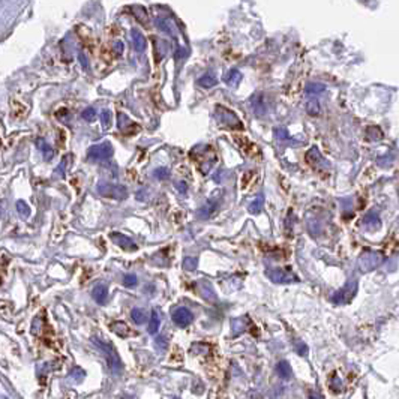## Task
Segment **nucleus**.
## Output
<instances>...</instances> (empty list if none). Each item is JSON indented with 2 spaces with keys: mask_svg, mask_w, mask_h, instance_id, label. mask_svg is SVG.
Segmentation results:
<instances>
[{
  "mask_svg": "<svg viewBox=\"0 0 399 399\" xmlns=\"http://www.w3.org/2000/svg\"><path fill=\"white\" fill-rule=\"evenodd\" d=\"M263 206H264V197H263V195H258L257 198L251 203L248 210H250V213H252V215H258V213L263 210Z\"/></svg>",
  "mask_w": 399,
  "mask_h": 399,
  "instance_id": "obj_25",
  "label": "nucleus"
},
{
  "mask_svg": "<svg viewBox=\"0 0 399 399\" xmlns=\"http://www.w3.org/2000/svg\"><path fill=\"white\" fill-rule=\"evenodd\" d=\"M131 36H132V42H134V48L137 53H143L147 47V41L144 38V35L141 32H138L137 29H134L131 32Z\"/></svg>",
  "mask_w": 399,
  "mask_h": 399,
  "instance_id": "obj_12",
  "label": "nucleus"
},
{
  "mask_svg": "<svg viewBox=\"0 0 399 399\" xmlns=\"http://www.w3.org/2000/svg\"><path fill=\"white\" fill-rule=\"evenodd\" d=\"M111 330H113L114 333H117L119 336H128V335H129L128 326H126L125 323H120V321L113 323V325H111Z\"/></svg>",
  "mask_w": 399,
  "mask_h": 399,
  "instance_id": "obj_30",
  "label": "nucleus"
},
{
  "mask_svg": "<svg viewBox=\"0 0 399 399\" xmlns=\"http://www.w3.org/2000/svg\"><path fill=\"white\" fill-rule=\"evenodd\" d=\"M306 113L309 116H318L320 113V104L317 99H309L306 102Z\"/></svg>",
  "mask_w": 399,
  "mask_h": 399,
  "instance_id": "obj_29",
  "label": "nucleus"
},
{
  "mask_svg": "<svg viewBox=\"0 0 399 399\" xmlns=\"http://www.w3.org/2000/svg\"><path fill=\"white\" fill-rule=\"evenodd\" d=\"M266 276H269L270 281H273L276 284H291V282H297V276L285 269H279V267H272L266 270Z\"/></svg>",
  "mask_w": 399,
  "mask_h": 399,
  "instance_id": "obj_7",
  "label": "nucleus"
},
{
  "mask_svg": "<svg viewBox=\"0 0 399 399\" xmlns=\"http://www.w3.org/2000/svg\"><path fill=\"white\" fill-rule=\"evenodd\" d=\"M197 84L203 89H212L218 84V78L212 72H207V74L201 75L198 80H197Z\"/></svg>",
  "mask_w": 399,
  "mask_h": 399,
  "instance_id": "obj_15",
  "label": "nucleus"
},
{
  "mask_svg": "<svg viewBox=\"0 0 399 399\" xmlns=\"http://www.w3.org/2000/svg\"><path fill=\"white\" fill-rule=\"evenodd\" d=\"M306 161H308L309 164H312V165H317L318 162L323 161V158H321V155H320V152H318L317 147H312V149L306 153Z\"/></svg>",
  "mask_w": 399,
  "mask_h": 399,
  "instance_id": "obj_27",
  "label": "nucleus"
},
{
  "mask_svg": "<svg viewBox=\"0 0 399 399\" xmlns=\"http://www.w3.org/2000/svg\"><path fill=\"white\" fill-rule=\"evenodd\" d=\"M356 294H357V279L351 278L341 290H338L332 296V302L336 305H348L350 302L356 297Z\"/></svg>",
  "mask_w": 399,
  "mask_h": 399,
  "instance_id": "obj_3",
  "label": "nucleus"
},
{
  "mask_svg": "<svg viewBox=\"0 0 399 399\" xmlns=\"http://www.w3.org/2000/svg\"><path fill=\"white\" fill-rule=\"evenodd\" d=\"M192 320H194V315H192V312L188 308H177L173 312V321L179 327L189 326L192 323Z\"/></svg>",
  "mask_w": 399,
  "mask_h": 399,
  "instance_id": "obj_9",
  "label": "nucleus"
},
{
  "mask_svg": "<svg viewBox=\"0 0 399 399\" xmlns=\"http://www.w3.org/2000/svg\"><path fill=\"white\" fill-rule=\"evenodd\" d=\"M114 53H116L117 56H120V54L123 53V42L117 41V42L114 44Z\"/></svg>",
  "mask_w": 399,
  "mask_h": 399,
  "instance_id": "obj_40",
  "label": "nucleus"
},
{
  "mask_svg": "<svg viewBox=\"0 0 399 399\" xmlns=\"http://www.w3.org/2000/svg\"><path fill=\"white\" fill-rule=\"evenodd\" d=\"M330 387L333 392H341L342 390V381L338 375H333L332 380H330Z\"/></svg>",
  "mask_w": 399,
  "mask_h": 399,
  "instance_id": "obj_35",
  "label": "nucleus"
},
{
  "mask_svg": "<svg viewBox=\"0 0 399 399\" xmlns=\"http://www.w3.org/2000/svg\"><path fill=\"white\" fill-rule=\"evenodd\" d=\"M101 120H102L104 128H110V125H111V113L108 110H104L101 113Z\"/></svg>",
  "mask_w": 399,
  "mask_h": 399,
  "instance_id": "obj_38",
  "label": "nucleus"
},
{
  "mask_svg": "<svg viewBox=\"0 0 399 399\" xmlns=\"http://www.w3.org/2000/svg\"><path fill=\"white\" fill-rule=\"evenodd\" d=\"M276 372L282 380H290L293 377V369H291L290 363L285 362V360H282L276 365Z\"/></svg>",
  "mask_w": 399,
  "mask_h": 399,
  "instance_id": "obj_17",
  "label": "nucleus"
},
{
  "mask_svg": "<svg viewBox=\"0 0 399 399\" xmlns=\"http://www.w3.org/2000/svg\"><path fill=\"white\" fill-rule=\"evenodd\" d=\"M245 325H246V321H245V318H234L233 321H231V327H233V336H237V335H240L242 332H245Z\"/></svg>",
  "mask_w": 399,
  "mask_h": 399,
  "instance_id": "obj_28",
  "label": "nucleus"
},
{
  "mask_svg": "<svg viewBox=\"0 0 399 399\" xmlns=\"http://www.w3.org/2000/svg\"><path fill=\"white\" fill-rule=\"evenodd\" d=\"M386 257L381 252L377 251H365L362 252V255L357 260V267L362 273H368L375 270L378 266H381L384 263Z\"/></svg>",
  "mask_w": 399,
  "mask_h": 399,
  "instance_id": "obj_2",
  "label": "nucleus"
},
{
  "mask_svg": "<svg viewBox=\"0 0 399 399\" xmlns=\"http://www.w3.org/2000/svg\"><path fill=\"white\" fill-rule=\"evenodd\" d=\"M36 147L38 149L41 150L42 152V155H44V159L45 161H50L51 158L54 156V150H53V147L51 146H48V143H45L44 140H36Z\"/></svg>",
  "mask_w": 399,
  "mask_h": 399,
  "instance_id": "obj_22",
  "label": "nucleus"
},
{
  "mask_svg": "<svg viewBox=\"0 0 399 399\" xmlns=\"http://www.w3.org/2000/svg\"><path fill=\"white\" fill-rule=\"evenodd\" d=\"M242 80V74L237 69H230L227 74L224 75V81L228 86H237Z\"/></svg>",
  "mask_w": 399,
  "mask_h": 399,
  "instance_id": "obj_20",
  "label": "nucleus"
},
{
  "mask_svg": "<svg viewBox=\"0 0 399 399\" xmlns=\"http://www.w3.org/2000/svg\"><path fill=\"white\" fill-rule=\"evenodd\" d=\"M197 266H198V260L194 258V257H186V258L183 260V269H185V270L192 272V270L197 269Z\"/></svg>",
  "mask_w": 399,
  "mask_h": 399,
  "instance_id": "obj_31",
  "label": "nucleus"
},
{
  "mask_svg": "<svg viewBox=\"0 0 399 399\" xmlns=\"http://www.w3.org/2000/svg\"><path fill=\"white\" fill-rule=\"evenodd\" d=\"M117 117H119V119H117V125H119V129H120L122 132H138V131H140V126L135 125L123 113H119Z\"/></svg>",
  "mask_w": 399,
  "mask_h": 399,
  "instance_id": "obj_11",
  "label": "nucleus"
},
{
  "mask_svg": "<svg viewBox=\"0 0 399 399\" xmlns=\"http://www.w3.org/2000/svg\"><path fill=\"white\" fill-rule=\"evenodd\" d=\"M17 212H18L20 216H23V218H29V216H30V207L27 206V203H24L23 199L17 201Z\"/></svg>",
  "mask_w": 399,
  "mask_h": 399,
  "instance_id": "obj_32",
  "label": "nucleus"
},
{
  "mask_svg": "<svg viewBox=\"0 0 399 399\" xmlns=\"http://www.w3.org/2000/svg\"><path fill=\"white\" fill-rule=\"evenodd\" d=\"M363 225L366 230L369 231H374L377 228L381 227V221H380V216L375 213V212H369L365 218H363Z\"/></svg>",
  "mask_w": 399,
  "mask_h": 399,
  "instance_id": "obj_14",
  "label": "nucleus"
},
{
  "mask_svg": "<svg viewBox=\"0 0 399 399\" xmlns=\"http://www.w3.org/2000/svg\"><path fill=\"white\" fill-rule=\"evenodd\" d=\"M326 90L325 84H320V83H308L305 86V95L306 96H315V95H320Z\"/></svg>",
  "mask_w": 399,
  "mask_h": 399,
  "instance_id": "obj_18",
  "label": "nucleus"
},
{
  "mask_svg": "<svg viewBox=\"0 0 399 399\" xmlns=\"http://www.w3.org/2000/svg\"><path fill=\"white\" fill-rule=\"evenodd\" d=\"M177 188H179L180 194H185V192H186V189H188V186H186V183H185V182H179V183H177Z\"/></svg>",
  "mask_w": 399,
  "mask_h": 399,
  "instance_id": "obj_41",
  "label": "nucleus"
},
{
  "mask_svg": "<svg viewBox=\"0 0 399 399\" xmlns=\"http://www.w3.org/2000/svg\"><path fill=\"white\" fill-rule=\"evenodd\" d=\"M309 399H323L321 398V395H318V393H309Z\"/></svg>",
  "mask_w": 399,
  "mask_h": 399,
  "instance_id": "obj_43",
  "label": "nucleus"
},
{
  "mask_svg": "<svg viewBox=\"0 0 399 399\" xmlns=\"http://www.w3.org/2000/svg\"><path fill=\"white\" fill-rule=\"evenodd\" d=\"M92 296H93V299L96 300L99 305H104V303L107 302V299H108V288H107L104 284H99V285H96V287L93 288Z\"/></svg>",
  "mask_w": 399,
  "mask_h": 399,
  "instance_id": "obj_16",
  "label": "nucleus"
},
{
  "mask_svg": "<svg viewBox=\"0 0 399 399\" xmlns=\"http://www.w3.org/2000/svg\"><path fill=\"white\" fill-rule=\"evenodd\" d=\"M275 134H276L278 140H281V141L291 140V137H290V134H288V131H287L285 128H276V129H275Z\"/></svg>",
  "mask_w": 399,
  "mask_h": 399,
  "instance_id": "obj_36",
  "label": "nucleus"
},
{
  "mask_svg": "<svg viewBox=\"0 0 399 399\" xmlns=\"http://www.w3.org/2000/svg\"><path fill=\"white\" fill-rule=\"evenodd\" d=\"M251 107H252V111L255 116L261 117L267 113L269 110V99L264 93H255L252 98H251Z\"/></svg>",
  "mask_w": 399,
  "mask_h": 399,
  "instance_id": "obj_8",
  "label": "nucleus"
},
{
  "mask_svg": "<svg viewBox=\"0 0 399 399\" xmlns=\"http://www.w3.org/2000/svg\"><path fill=\"white\" fill-rule=\"evenodd\" d=\"M98 194L107 198L114 199H125L128 197V191L125 186L122 185H114V183H107V182H101L96 186Z\"/></svg>",
  "mask_w": 399,
  "mask_h": 399,
  "instance_id": "obj_4",
  "label": "nucleus"
},
{
  "mask_svg": "<svg viewBox=\"0 0 399 399\" xmlns=\"http://www.w3.org/2000/svg\"><path fill=\"white\" fill-rule=\"evenodd\" d=\"M93 344H95V345L101 350V353L105 356L107 363H108V368L111 369V372H114V374L122 372L123 363H122V360H120V357H119V354H117V351L114 350V347H113L111 344H108V342L101 341L98 338H93Z\"/></svg>",
  "mask_w": 399,
  "mask_h": 399,
  "instance_id": "obj_1",
  "label": "nucleus"
},
{
  "mask_svg": "<svg viewBox=\"0 0 399 399\" xmlns=\"http://www.w3.org/2000/svg\"><path fill=\"white\" fill-rule=\"evenodd\" d=\"M81 117L86 120V122H93L96 119V111L93 107H87L83 113H81Z\"/></svg>",
  "mask_w": 399,
  "mask_h": 399,
  "instance_id": "obj_33",
  "label": "nucleus"
},
{
  "mask_svg": "<svg viewBox=\"0 0 399 399\" xmlns=\"http://www.w3.org/2000/svg\"><path fill=\"white\" fill-rule=\"evenodd\" d=\"M173 399H179V398H173Z\"/></svg>",
  "mask_w": 399,
  "mask_h": 399,
  "instance_id": "obj_44",
  "label": "nucleus"
},
{
  "mask_svg": "<svg viewBox=\"0 0 399 399\" xmlns=\"http://www.w3.org/2000/svg\"><path fill=\"white\" fill-rule=\"evenodd\" d=\"M78 59H80V63L83 65V68H84V69H89V63H87V59H86V56H84L83 53H80V54H78Z\"/></svg>",
  "mask_w": 399,
  "mask_h": 399,
  "instance_id": "obj_39",
  "label": "nucleus"
},
{
  "mask_svg": "<svg viewBox=\"0 0 399 399\" xmlns=\"http://www.w3.org/2000/svg\"><path fill=\"white\" fill-rule=\"evenodd\" d=\"M138 284V278L135 275H125L123 276V285L125 287H134Z\"/></svg>",
  "mask_w": 399,
  "mask_h": 399,
  "instance_id": "obj_37",
  "label": "nucleus"
},
{
  "mask_svg": "<svg viewBox=\"0 0 399 399\" xmlns=\"http://www.w3.org/2000/svg\"><path fill=\"white\" fill-rule=\"evenodd\" d=\"M215 114L218 117V120L222 123V125L228 126L231 129H243V125L240 122V119L228 108H225L224 105H218L216 110H215Z\"/></svg>",
  "mask_w": 399,
  "mask_h": 399,
  "instance_id": "obj_5",
  "label": "nucleus"
},
{
  "mask_svg": "<svg viewBox=\"0 0 399 399\" xmlns=\"http://www.w3.org/2000/svg\"><path fill=\"white\" fill-rule=\"evenodd\" d=\"M132 14L135 15V18H137L141 24H147L149 17H147V11H146L144 8H141V6H134V8H132Z\"/></svg>",
  "mask_w": 399,
  "mask_h": 399,
  "instance_id": "obj_23",
  "label": "nucleus"
},
{
  "mask_svg": "<svg viewBox=\"0 0 399 399\" xmlns=\"http://www.w3.org/2000/svg\"><path fill=\"white\" fill-rule=\"evenodd\" d=\"M114 149L110 141H102L99 144L92 146L87 150V158L90 161H107L113 156Z\"/></svg>",
  "mask_w": 399,
  "mask_h": 399,
  "instance_id": "obj_6",
  "label": "nucleus"
},
{
  "mask_svg": "<svg viewBox=\"0 0 399 399\" xmlns=\"http://www.w3.org/2000/svg\"><path fill=\"white\" fill-rule=\"evenodd\" d=\"M131 318L134 320L135 325L141 326L147 321V314H146L143 309H140V308H134V309L131 311Z\"/></svg>",
  "mask_w": 399,
  "mask_h": 399,
  "instance_id": "obj_21",
  "label": "nucleus"
},
{
  "mask_svg": "<svg viewBox=\"0 0 399 399\" xmlns=\"http://www.w3.org/2000/svg\"><path fill=\"white\" fill-rule=\"evenodd\" d=\"M156 26H158V29L161 32H164V33H167L170 36L174 35V32H173V21L171 20H156Z\"/></svg>",
  "mask_w": 399,
  "mask_h": 399,
  "instance_id": "obj_26",
  "label": "nucleus"
},
{
  "mask_svg": "<svg viewBox=\"0 0 399 399\" xmlns=\"http://www.w3.org/2000/svg\"><path fill=\"white\" fill-rule=\"evenodd\" d=\"M159 326H161V315H159V311H158V309H153V311H152V315H150L147 332L152 333V335L156 333L158 329H159Z\"/></svg>",
  "mask_w": 399,
  "mask_h": 399,
  "instance_id": "obj_19",
  "label": "nucleus"
},
{
  "mask_svg": "<svg viewBox=\"0 0 399 399\" xmlns=\"http://www.w3.org/2000/svg\"><path fill=\"white\" fill-rule=\"evenodd\" d=\"M297 351H299L300 356H305V354H308V347H306L305 344H299V347H297Z\"/></svg>",
  "mask_w": 399,
  "mask_h": 399,
  "instance_id": "obj_42",
  "label": "nucleus"
},
{
  "mask_svg": "<svg viewBox=\"0 0 399 399\" xmlns=\"http://www.w3.org/2000/svg\"><path fill=\"white\" fill-rule=\"evenodd\" d=\"M153 176H155L156 179H159V180H165V179L170 177V170H168L167 167H161V168H156V170L153 171Z\"/></svg>",
  "mask_w": 399,
  "mask_h": 399,
  "instance_id": "obj_34",
  "label": "nucleus"
},
{
  "mask_svg": "<svg viewBox=\"0 0 399 399\" xmlns=\"http://www.w3.org/2000/svg\"><path fill=\"white\" fill-rule=\"evenodd\" d=\"M218 209V203L215 199H209L203 207H199V210L197 212L198 218L201 219H207L209 216H212L215 213V210Z\"/></svg>",
  "mask_w": 399,
  "mask_h": 399,
  "instance_id": "obj_13",
  "label": "nucleus"
},
{
  "mask_svg": "<svg viewBox=\"0 0 399 399\" xmlns=\"http://www.w3.org/2000/svg\"><path fill=\"white\" fill-rule=\"evenodd\" d=\"M366 138L369 140V141H380L381 138H383V132H381V129L380 128H377V126H369L368 129H366Z\"/></svg>",
  "mask_w": 399,
  "mask_h": 399,
  "instance_id": "obj_24",
  "label": "nucleus"
},
{
  "mask_svg": "<svg viewBox=\"0 0 399 399\" xmlns=\"http://www.w3.org/2000/svg\"><path fill=\"white\" fill-rule=\"evenodd\" d=\"M110 239L113 240V243H116V245L120 246L122 250H126V251L137 250V245L134 243V240L129 239V237L125 236V234H122V233H111V234H110Z\"/></svg>",
  "mask_w": 399,
  "mask_h": 399,
  "instance_id": "obj_10",
  "label": "nucleus"
}]
</instances>
